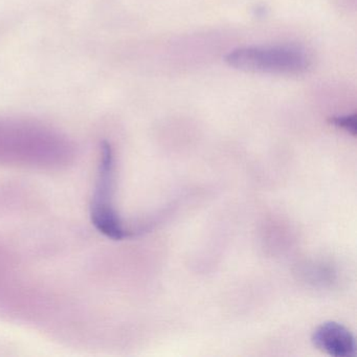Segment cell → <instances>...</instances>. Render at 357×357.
<instances>
[{
  "mask_svg": "<svg viewBox=\"0 0 357 357\" xmlns=\"http://www.w3.org/2000/svg\"><path fill=\"white\" fill-rule=\"evenodd\" d=\"M114 155L112 148L104 145L102 148L99 178L93 194L91 216L96 227L101 233L112 239L121 240L129 235L112 206L114 192Z\"/></svg>",
  "mask_w": 357,
  "mask_h": 357,
  "instance_id": "obj_2",
  "label": "cell"
},
{
  "mask_svg": "<svg viewBox=\"0 0 357 357\" xmlns=\"http://www.w3.org/2000/svg\"><path fill=\"white\" fill-rule=\"evenodd\" d=\"M330 123L338 128L344 129L347 132L352 135H356L357 132V116L356 114H350V116H334L330 119Z\"/></svg>",
  "mask_w": 357,
  "mask_h": 357,
  "instance_id": "obj_4",
  "label": "cell"
},
{
  "mask_svg": "<svg viewBox=\"0 0 357 357\" xmlns=\"http://www.w3.org/2000/svg\"><path fill=\"white\" fill-rule=\"evenodd\" d=\"M225 62L237 70L279 75L301 74L310 66L308 54L296 45L239 47L225 56Z\"/></svg>",
  "mask_w": 357,
  "mask_h": 357,
  "instance_id": "obj_1",
  "label": "cell"
},
{
  "mask_svg": "<svg viewBox=\"0 0 357 357\" xmlns=\"http://www.w3.org/2000/svg\"><path fill=\"white\" fill-rule=\"evenodd\" d=\"M313 344L334 357L354 356L356 342L350 330L336 321H326L313 332Z\"/></svg>",
  "mask_w": 357,
  "mask_h": 357,
  "instance_id": "obj_3",
  "label": "cell"
}]
</instances>
